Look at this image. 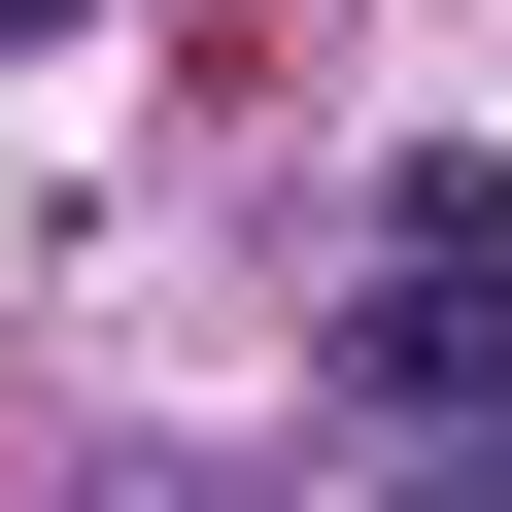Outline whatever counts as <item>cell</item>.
I'll use <instances>...</instances> for the list:
<instances>
[{"label":"cell","mask_w":512,"mask_h":512,"mask_svg":"<svg viewBox=\"0 0 512 512\" xmlns=\"http://www.w3.org/2000/svg\"><path fill=\"white\" fill-rule=\"evenodd\" d=\"M478 308H512V239H478V171H410V239H376V376H478Z\"/></svg>","instance_id":"1"}]
</instances>
